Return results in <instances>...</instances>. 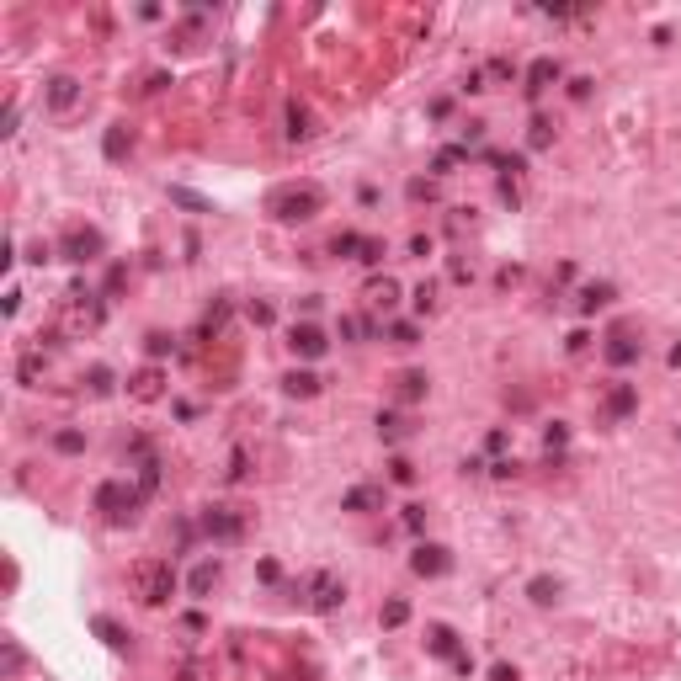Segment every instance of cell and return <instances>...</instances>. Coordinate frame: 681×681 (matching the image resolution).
I'll list each match as a JSON object with an SVG mask.
<instances>
[{
  "label": "cell",
  "instance_id": "cell-1",
  "mask_svg": "<svg viewBox=\"0 0 681 681\" xmlns=\"http://www.w3.org/2000/svg\"><path fill=\"white\" fill-rule=\"evenodd\" d=\"M320 208H325L320 187H277L272 197H266V213H277L282 224H304V218H314Z\"/></svg>",
  "mask_w": 681,
  "mask_h": 681
},
{
  "label": "cell",
  "instance_id": "cell-2",
  "mask_svg": "<svg viewBox=\"0 0 681 681\" xmlns=\"http://www.w3.org/2000/svg\"><path fill=\"white\" fill-rule=\"evenodd\" d=\"M128 575H133V591H139V601H149V607L170 601V591H176V570H170V559H139Z\"/></svg>",
  "mask_w": 681,
  "mask_h": 681
},
{
  "label": "cell",
  "instance_id": "cell-3",
  "mask_svg": "<svg viewBox=\"0 0 681 681\" xmlns=\"http://www.w3.org/2000/svg\"><path fill=\"white\" fill-rule=\"evenodd\" d=\"M341 596H346V591H341V580H335V575H314V580H309V607L314 612H335V607H341Z\"/></svg>",
  "mask_w": 681,
  "mask_h": 681
},
{
  "label": "cell",
  "instance_id": "cell-4",
  "mask_svg": "<svg viewBox=\"0 0 681 681\" xmlns=\"http://www.w3.org/2000/svg\"><path fill=\"white\" fill-rule=\"evenodd\" d=\"M203 527H208V538H218V543H235L239 532H245V522H239L235 511H224V506H213V511L203 516Z\"/></svg>",
  "mask_w": 681,
  "mask_h": 681
},
{
  "label": "cell",
  "instance_id": "cell-5",
  "mask_svg": "<svg viewBox=\"0 0 681 681\" xmlns=\"http://www.w3.org/2000/svg\"><path fill=\"white\" fill-rule=\"evenodd\" d=\"M75 101H80V80H75V75H54V80H48V107L70 112Z\"/></svg>",
  "mask_w": 681,
  "mask_h": 681
},
{
  "label": "cell",
  "instance_id": "cell-6",
  "mask_svg": "<svg viewBox=\"0 0 681 681\" xmlns=\"http://www.w3.org/2000/svg\"><path fill=\"white\" fill-rule=\"evenodd\" d=\"M287 346L299 351V357H320V351H325V330H320V325H293Z\"/></svg>",
  "mask_w": 681,
  "mask_h": 681
},
{
  "label": "cell",
  "instance_id": "cell-7",
  "mask_svg": "<svg viewBox=\"0 0 681 681\" xmlns=\"http://www.w3.org/2000/svg\"><path fill=\"white\" fill-rule=\"evenodd\" d=\"M410 570H416V575H442V570H447V549H437V543H420L416 559H410Z\"/></svg>",
  "mask_w": 681,
  "mask_h": 681
},
{
  "label": "cell",
  "instance_id": "cell-8",
  "mask_svg": "<svg viewBox=\"0 0 681 681\" xmlns=\"http://www.w3.org/2000/svg\"><path fill=\"white\" fill-rule=\"evenodd\" d=\"M64 251H70V261H91V256L101 251V235H70Z\"/></svg>",
  "mask_w": 681,
  "mask_h": 681
},
{
  "label": "cell",
  "instance_id": "cell-9",
  "mask_svg": "<svg viewBox=\"0 0 681 681\" xmlns=\"http://www.w3.org/2000/svg\"><path fill=\"white\" fill-rule=\"evenodd\" d=\"M554 75H559V64H554V59H538V64H532V70H527V96H538L543 85L554 80Z\"/></svg>",
  "mask_w": 681,
  "mask_h": 681
},
{
  "label": "cell",
  "instance_id": "cell-10",
  "mask_svg": "<svg viewBox=\"0 0 681 681\" xmlns=\"http://www.w3.org/2000/svg\"><path fill=\"white\" fill-rule=\"evenodd\" d=\"M282 389H287V394H299V399H309V394H320V378H314V373H287Z\"/></svg>",
  "mask_w": 681,
  "mask_h": 681
},
{
  "label": "cell",
  "instance_id": "cell-11",
  "mask_svg": "<svg viewBox=\"0 0 681 681\" xmlns=\"http://www.w3.org/2000/svg\"><path fill=\"white\" fill-rule=\"evenodd\" d=\"M128 389H133V394H139V399H155V394H160V373H155V368L133 373V378H128Z\"/></svg>",
  "mask_w": 681,
  "mask_h": 681
},
{
  "label": "cell",
  "instance_id": "cell-12",
  "mask_svg": "<svg viewBox=\"0 0 681 681\" xmlns=\"http://www.w3.org/2000/svg\"><path fill=\"white\" fill-rule=\"evenodd\" d=\"M607 304H612V287H607V282H591V287H586V293H580V309H586V314H596V309H607Z\"/></svg>",
  "mask_w": 681,
  "mask_h": 681
},
{
  "label": "cell",
  "instance_id": "cell-13",
  "mask_svg": "<svg viewBox=\"0 0 681 681\" xmlns=\"http://www.w3.org/2000/svg\"><path fill=\"white\" fill-rule=\"evenodd\" d=\"M213 580H218V564H197V570H192V596H208Z\"/></svg>",
  "mask_w": 681,
  "mask_h": 681
},
{
  "label": "cell",
  "instance_id": "cell-14",
  "mask_svg": "<svg viewBox=\"0 0 681 681\" xmlns=\"http://www.w3.org/2000/svg\"><path fill=\"white\" fill-rule=\"evenodd\" d=\"M309 133H314V128H309V112L293 101V107H287V139H309Z\"/></svg>",
  "mask_w": 681,
  "mask_h": 681
},
{
  "label": "cell",
  "instance_id": "cell-15",
  "mask_svg": "<svg viewBox=\"0 0 681 681\" xmlns=\"http://www.w3.org/2000/svg\"><path fill=\"white\" fill-rule=\"evenodd\" d=\"M91 628H96V634H101V644H112V649H123V644H128V634H123V628H118V623H112V618H96Z\"/></svg>",
  "mask_w": 681,
  "mask_h": 681
},
{
  "label": "cell",
  "instance_id": "cell-16",
  "mask_svg": "<svg viewBox=\"0 0 681 681\" xmlns=\"http://www.w3.org/2000/svg\"><path fill=\"white\" fill-rule=\"evenodd\" d=\"M431 655H453L458 660V634L453 628H431Z\"/></svg>",
  "mask_w": 681,
  "mask_h": 681
},
{
  "label": "cell",
  "instance_id": "cell-17",
  "mask_svg": "<svg viewBox=\"0 0 681 681\" xmlns=\"http://www.w3.org/2000/svg\"><path fill=\"white\" fill-rule=\"evenodd\" d=\"M607 410H612V416H628V410H634V389H628V383H618V389L607 394Z\"/></svg>",
  "mask_w": 681,
  "mask_h": 681
},
{
  "label": "cell",
  "instance_id": "cell-18",
  "mask_svg": "<svg viewBox=\"0 0 681 681\" xmlns=\"http://www.w3.org/2000/svg\"><path fill=\"white\" fill-rule=\"evenodd\" d=\"M607 357H612V362H618V368H623V362H634V357H639V346H634V341H628V335H612Z\"/></svg>",
  "mask_w": 681,
  "mask_h": 681
},
{
  "label": "cell",
  "instance_id": "cell-19",
  "mask_svg": "<svg viewBox=\"0 0 681 681\" xmlns=\"http://www.w3.org/2000/svg\"><path fill=\"white\" fill-rule=\"evenodd\" d=\"M170 203L192 208V213H208V197H197V192H187V187H170Z\"/></svg>",
  "mask_w": 681,
  "mask_h": 681
},
{
  "label": "cell",
  "instance_id": "cell-20",
  "mask_svg": "<svg viewBox=\"0 0 681 681\" xmlns=\"http://www.w3.org/2000/svg\"><path fill=\"white\" fill-rule=\"evenodd\" d=\"M426 394V373H405L399 378V399H420Z\"/></svg>",
  "mask_w": 681,
  "mask_h": 681
},
{
  "label": "cell",
  "instance_id": "cell-21",
  "mask_svg": "<svg viewBox=\"0 0 681 681\" xmlns=\"http://www.w3.org/2000/svg\"><path fill=\"white\" fill-rule=\"evenodd\" d=\"M527 591H532V601H538V607H549V601L559 596V586H554V580H532Z\"/></svg>",
  "mask_w": 681,
  "mask_h": 681
},
{
  "label": "cell",
  "instance_id": "cell-22",
  "mask_svg": "<svg viewBox=\"0 0 681 681\" xmlns=\"http://www.w3.org/2000/svg\"><path fill=\"white\" fill-rule=\"evenodd\" d=\"M54 447H59V453H80L85 437H80V431H59V437H54Z\"/></svg>",
  "mask_w": 681,
  "mask_h": 681
},
{
  "label": "cell",
  "instance_id": "cell-23",
  "mask_svg": "<svg viewBox=\"0 0 681 681\" xmlns=\"http://www.w3.org/2000/svg\"><path fill=\"white\" fill-rule=\"evenodd\" d=\"M405 618H410V607H405V601H389V607H383V628H399Z\"/></svg>",
  "mask_w": 681,
  "mask_h": 681
},
{
  "label": "cell",
  "instance_id": "cell-24",
  "mask_svg": "<svg viewBox=\"0 0 681 681\" xmlns=\"http://www.w3.org/2000/svg\"><path fill=\"white\" fill-rule=\"evenodd\" d=\"M378 431L389 437V442H399V437H405V420L399 416H378Z\"/></svg>",
  "mask_w": 681,
  "mask_h": 681
},
{
  "label": "cell",
  "instance_id": "cell-25",
  "mask_svg": "<svg viewBox=\"0 0 681 681\" xmlns=\"http://www.w3.org/2000/svg\"><path fill=\"white\" fill-rule=\"evenodd\" d=\"M373 304H378V309H389V304H394V282H389V277H383V282H373Z\"/></svg>",
  "mask_w": 681,
  "mask_h": 681
},
{
  "label": "cell",
  "instance_id": "cell-26",
  "mask_svg": "<svg viewBox=\"0 0 681 681\" xmlns=\"http://www.w3.org/2000/svg\"><path fill=\"white\" fill-rule=\"evenodd\" d=\"M91 394H112V373L107 368H91Z\"/></svg>",
  "mask_w": 681,
  "mask_h": 681
},
{
  "label": "cell",
  "instance_id": "cell-27",
  "mask_svg": "<svg viewBox=\"0 0 681 681\" xmlns=\"http://www.w3.org/2000/svg\"><path fill=\"white\" fill-rule=\"evenodd\" d=\"M389 479H394V485H410V479H416V468H410L405 458H394V463H389Z\"/></svg>",
  "mask_w": 681,
  "mask_h": 681
},
{
  "label": "cell",
  "instance_id": "cell-28",
  "mask_svg": "<svg viewBox=\"0 0 681 681\" xmlns=\"http://www.w3.org/2000/svg\"><path fill=\"white\" fill-rule=\"evenodd\" d=\"M341 506H346V511H368V506H373V490H351Z\"/></svg>",
  "mask_w": 681,
  "mask_h": 681
},
{
  "label": "cell",
  "instance_id": "cell-29",
  "mask_svg": "<svg viewBox=\"0 0 681 681\" xmlns=\"http://www.w3.org/2000/svg\"><path fill=\"white\" fill-rule=\"evenodd\" d=\"M389 335H394L399 346H416V325H405V320H399V325H389Z\"/></svg>",
  "mask_w": 681,
  "mask_h": 681
},
{
  "label": "cell",
  "instance_id": "cell-30",
  "mask_svg": "<svg viewBox=\"0 0 681 681\" xmlns=\"http://www.w3.org/2000/svg\"><path fill=\"white\" fill-rule=\"evenodd\" d=\"M431 304H437V287H431V282H420V287H416V309H420V314H426V309H431Z\"/></svg>",
  "mask_w": 681,
  "mask_h": 681
},
{
  "label": "cell",
  "instance_id": "cell-31",
  "mask_svg": "<svg viewBox=\"0 0 681 681\" xmlns=\"http://www.w3.org/2000/svg\"><path fill=\"white\" fill-rule=\"evenodd\" d=\"M564 437H570V431H564V426H559V420H554V426H549V431H543V442H549V453H554V447H564Z\"/></svg>",
  "mask_w": 681,
  "mask_h": 681
},
{
  "label": "cell",
  "instance_id": "cell-32",
  "mask_svg": "<svg viewBox=\"0 0 681 681\" xmlns=\"http://www.w3.org/2000/svg\"><path fill=\"white\" fill-rule=\"evenodd\" d=\"M420 522H426V511H420V506H405V527L410 532H420Z\"/></svg>",
  "mask_w": 681,
  "mask_h": 681
},
{
  "label": "cell",
  "instance_id": "cell-33",
  "mask_svg": "<svg viewBox=\"0 0 681 681\" xmlns=\"http://www.w3.org/2000/svg\"><path fill=\"white\" fill-rule=\"evenodd\" d=\"M495 681H516V670L511 666H495Z\"/></svg>",
  "mask_w": 681,
  "mask_h": 681
}]
</instances>
